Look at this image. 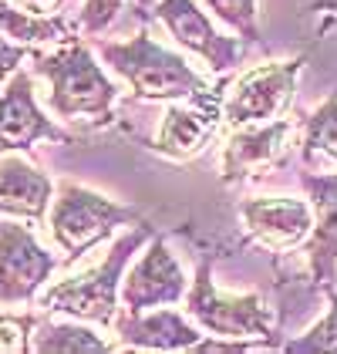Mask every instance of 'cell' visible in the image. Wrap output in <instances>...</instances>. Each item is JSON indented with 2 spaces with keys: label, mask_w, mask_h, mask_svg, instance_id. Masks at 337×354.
I'll list each match as a JSON object with an SVG mask.
<instances>
[{
  "label": "cell",
  "mask_w": 337,
  "mask_h": 354,
  "mask_svg": "<svg viewBox=\"0 0 337 354\" xmlns=\"http://www.w3.org/2000/svg\"><path fill=\"white\" fill-rule=\"evenodd\" d=\"M34 71L51 84V111L64 122H78L88 129H105L115 122V102H118V84L102 71L91 48L78 37L64 41L55 55L34 51Z\"/></svg>",
  "instance_id": "cell-1"
},
{
  "label": "cell",
  "mask_w": 337,
  "mask_h": 354,
  "mask_svg": "<svg viewBox=\"0 0 337 354\" xmlns=\"http://www.w3.org/2000/svg\"><path fill=\"white\" fill-rule=\"evenodd\" d=\"M95 51L112 68L118 78L132 88L142 102H175L206 95L213 82L202 78L182 55L162 48L148 28H142L132 41H102L95 37Z\"/></svg>",
  "instance_id": "cell-2"
},
{
  "label": "cell",
  "mask_w": 337,
  "mask_h": 354,
  "mask_svg": "<svg viewBox=\"0 0 337 354\" xmlns=\"http://www.w3.org/2000/svg\"><path fill=\"white\" fill-rule=\"evenodd\" d=\"M148 236H155V226L148 219L135 223L122 240H115V246L108 250V257L102 263L55 283L41 297V307H48L55 314H68L75 321L115 324V317H118L115 310H118V300H122V277H125L132 257L145 246Z\"/></svg>",
  "instance_id": "cell-3"
},
{
  "label": "cell",
  "mask_w": 337,
  "mask_h": 354,
  "mask_svg": "<svg viewBox=\"0 0 337 354\" xmlns=\"http://www.w3.org/2000/svg\"><path fill=\"white\" fill-rule=\"evenodd\" d=\"M186 314L213 337L263 341L267 351L280 344V317L263 294H226L213 283V263L199 260L193 287L186 290Z\"/></svg>",
  "instance_id": "cell-4"
},
{
  "label": "cell",
  "mask_w": 337,
  "mask_h": 354,
  "mask_svg": "<svg viewBox=\"0 0 337 354\" xmlns=\"http://www.w3.org/2000/svg\"><path fill=\"white\" fill-rule=\"evenodd\" d=\"M145 216L135 206H125L112 196L84 189L78 183H61L48 226H51L55 243L64 250V263H75L91 246L105 243L118 226H135Z\"/></svg>",
  "instance_id": "cell-5"
},
{
  "label": "cell",
  "mask_w": 337,
  "mask_h": 354,
  "mask_svg": "<svg viewBox=\"0 0 337 354\" xmlns=\"http://www.w3.org/2000/svg\"><path fill=\"white\" fill-rule=\"evenodd\" d=\"M307 57L310 55L304 51L287 61H270V64H256L250 71H243L229 84L223 98V122L229 129H243V125L283 118L293 105L297 78H300Z\"/></svg>",
  "instance_id": "cell-6"
},
{
  "label": "cell",
  "mask_w": 337,
  "mask_h": 354,
  "mask_svg": "<svg viewBox=\"0 0 337 354\" xmlns=\"http://www.w3.org/2000/svg\"><path fill=\"white\" fill-rule=\"evenodd\" d=\"M152 14L168 30V37H175V44L189 55L202 57L213 75H229L247 55V41L223 34L209 10H202L196 0H159Z\"/></svg>",
  "instance_id": "cell-7"
},
{
  "label": "cell",
  "mask_w": 337,
  "mask_h": 354,
  "mask_svg": "<svg viewBox=\"0 0 337 354\" xmlns=\"http://www.w3.org/2000/svg\"><path fill=\"white\" fill-rule=\"evenodd\" d=\"M226 88H229V78L220 75V82L213 84L206 95L168 102L162 129H159V136L152 142V149L159 156H166V159H175V162L202 156L206 145L213 142V136L220 132Z\"/></svg>",
  "instance_id": "cell-8"
},
{
  "label": "cell",
  "mask_w": 337,
  "mask_h": 354,
  "mask_svg": "<svg viewBox=\"0 0 337 354\" xmlns=\"http://www.w3.org/2000/svg\"><path fill=\"white\" fill-rule=\"evenodd\" d=\"M186 270L179 267L166 236H148V250L122 277V307L128 314H142L152 307H168L186 300Z\"/></svg>",
  "instance_id": "cell-9"
},
{
  "label": "cell",
  "mask_w": 337,
  "mask_h": 354,
  "mask_svg": "<svg viewBox=\"0 0 337 354\" xmlns=\"http://www.w3.org/2000/svg\"><path fill=\"white\" fill-rule=\"evenodd\" d=\"M55 270L57 260L37 243L28 226L0 219V304L34 300Z\"/></svg>",
  "instance_id": "cell-10"
},
{
  "label": "cell",
  "mask_w": 337,
  "mask_h": 354,
  "mask_svg": "<svg viewBox=\"0 0 337 354\" xmlns=\"http://www.w3.org/2000/svg\"><path fill=\"white\" fill-rule=\"evenodd\" d=\"M293 136H297V125L290 118H273V122L233 129V136L223 149V183L240 186L256 169L287 165L290 152H293Z\"/></svg>",
  "instance_id": "cell-11"
},
{
  "label": "cell",
  "mask_w": 337,
  "mask_h": 354,
  "mask_svg": "<svg viewBox=\"0 0 337 354\" xmlns=\"http://www.w3.org/2000/svg\"><path fill=\"white\" fill-rule=\"evenodd\" d=\"M300 186L314 206V230L304 243L310 283L317 290H331L337 283V169H307L300 172Z\"/></svg>",
  "instance_id": "cell-12"
},
{
  "label": "cell",
  "mask_w": 337,
  "mask_h": 354,
  "mask_svg": "<svg viewBox=\"0 0 337 354\" xmlns=\"http://www.w3.org/2000/svg\"><path fill=\"white\" fill-rule=\"evenodd\" d=\"M236 213H240V223L247 226L250 240H256L273 253L307 243L310 230H314V206H310V199H297V196L240 199Z\"/></svg>",
  "instance_id": "cell-13"
},
{
  "label": "cell",
  "mask_w": 337,
  "mask_h": 354,
  "mask_svg": "<svg viewBox=\"0 0 337 354\" xmlns=\"http://www.w3.org/2000/svg\"><path fill=\"white\" fill-rule=\"evenodd\" d=\"M41 138L61 142V145L75 142V136L57 129L55 122L37 109L34 82H30L28 71H14L0 91V156L30 152L34 142H41Z\"/></svg>",
  "instance_id": "cell-14"
},
{
  "label": "cell",
  "mask_w": 337,
  "mask_h": 354,
  "mask_svg": "<svg viewBox=\"0 0 337 354\" xmlns=\"http://www.w3.org/2000/svg\"><path fill=\"white\" fill-rule=\"evenodd\" d=\"M115 330H118V344L135 351H193L206 337L202 327H193L182 314L168 307H152L142 314L125 310V317H115Z\"/></svg>",
  "instance_id": "cell-15"
},
{
  "label": "cell",
  "mask_w": 337,
  "mask_h": 354,
  "mask_svg": "<svg viewBox=\"0 0 337 354\" xmlns=\"http://www.w3.org/2000/svg\"><path fill=\"white\" fill-rule=\"evenodd\" d=\"M55 183L28 159L7 156L0 159V213L41 223L48 213Z\"/></svg>",
  "instance_id": "cell-16"
},
{
  "label": "cell",
  "mask_w": 337,
  "mask_h": 354,
  "mask_svg": "<svg viewBox=\"0 0 337 354\" xmlns=\"http://www.w3.org/2000/svg\"><path fill=\"white\" fill-rule=\"evenodd\" d=\"M300 159L307 169H337V91L310 111L300 125Z\"/></svg>",
  "instance_id": "cell-17"
},
{
  "label": "cell",
  "mask_w": 337,
  "mask_h": 354,
  "mask_svg": "<svg viewBox=\"0 0 337 354\" xmlns=\"http://www.w3.org/2000/svg\"><path fill=\"white\" fill-rule=\"evenodd\" d=\"M34 354H105L115 351V344L102 341L91 327L81 324H44L37 327L34 341H30Z\"/></svg>",
  "instance_id": "cell-18"
},
{
  "label": "cell",
  "mask_w": 337,
  "mask_h": 354,
  "mask_svg": "<svg viewBox=\"0 0 337 354\" xmlns=\"http://www.w3.org/2000/svg\"><path fill=\"white\" fill-rule=\"evenodd\" d=\"M220 24L233 30L240 41L260 44V3L256 0H199Z\"/></svg>",
  "instance_id": "cell-19"
},
{
  "label": "cell",
  "mask_w": 337,
  "mask_h": 354,
  "mask_svg": "<svg viewBox=\"0 0 337 354\" xmlns=\"http://www.w3.org/2000/svg\"><path fill=\"white\" fill-rule=\"evenodd\" d=\"M327 294V314L317 321L314 327H307L304 334H297L293 341L283 344L287 354H337V290H324Z\"/></svg>",
  "instance_id": "cell-20"
},
{
  "label": "cell",
  "mask_w": 337,
  "mask_h": 354,
  "mask_svg": "<svg viewBox=\"0 0 337 354\" xmlns=\"http://www.w3.org/2000/svg\"><path fill=\"white\" fill-rule=\"evenodd\" d=\"M37 321L30 314H0V354H28Z\"/></svg>",
  "instance_id": "cell-21"
},
{
  "label": "cell",
  "mask_w": 337,
  "mask_h": 354,
  "mask_svg": "<svg viewBox=\"0 0 337 354\" xmlns=\"http://www.w3.org/2000/svg\"><path fill=\"white\" fill-rule=\"evenodd\" d=\"M125 0H84L81 14H78V30L81 34H102L105 28H112L118 10H122Z\"/></svg>",
  "instance_id": "cell-22"
},
{
  "label": "cell",
  "mask_w": 337,
  "mask_h": 354,
  "mask_svg": "<svg viewBox=\"0 0 337 354\" xmlns=\"http://www.w3.org/2000/svg\"><path fill=\"white\" fill-rule=\"evenodd\" d=\"M28 44H14V41H7V34L0 30V84L3 78H10L14 71H17V64L28 57Z\"/></svg>",
  "instance_id": "cell-23"
},
{
  "label": "cell",
  "mask_w": 337,
  "mask_h": 354,
  "mask_svg": "<svg viewBox=\"0 0 337 354\" xmlns=\"http://www.w3.org/2000/svg\"><path fill=\"white\" fill-rule=\"evenodd\" d=\"M304 14H320L324 24H320V34L331 28V21L337 17V0H304Z\"/></svg>",
  "instance_id": "cell-24"
},
{
  "label": "cell",
  "mask_w": 337,
  "mask_h": 354,
  "mask_svg": "<svg viewBox=\"0 0 337 354\" xmlns=\"http://www.w3.org/2000/svg\"><path fill=\"white\" fill-rule=\"evenodd\" d=\"M21 10H30V14H57V3L61 0H7Z\"/></svg>",
  "instance_id": "cell-25"
}]
</instances>
